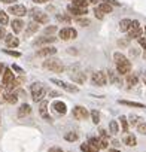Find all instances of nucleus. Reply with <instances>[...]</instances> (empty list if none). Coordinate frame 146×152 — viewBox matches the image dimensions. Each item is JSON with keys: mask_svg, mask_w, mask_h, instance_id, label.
Returning <instances> with one entry per match:
<instances>
[{"mask_svg": "<svg viewBox=\"0 0 146 152\" xmlns=\"http://www.w3.org/2000/svg\"><path fill=\"white\" fill-rule=\"evenodd\" d=\"M113 60H115V64H116V70H118V75H128L130 70H131V63L128 61V58L121 54V52H115L113 54Z\"/></svg>", "mask_w": 146, "mask_h": 152, "instance_id": "obj_1", "label": "nucleus"}, {"mask_svg": "<svg viewBox=\"0 0 146 152\" xmlns=\"http://www.w3.org/2000/svg\"><path fill=\"white\" fill-rule=\"evenodd\" d=\"M30 90H31V99H33L36 103H37V102H42L43 97H45V94L48 93L46 88L43 87V84H40V82H34Z\"/></svg>", "mask_w": 146, "mask_h": 152, "instance_id": "obj_2", "label": "nucleus"}, {"mask_svg": "<svg viewBox=\"0 0 146 152\" xmlns=\"http://www.w3.org/2000/svg\"><path fill=\"white\" fill-rule=\"evenodd\" d=\"M43 67L46 70H51V72H55V73L64 72V66L58 58H46V61H43Z\"/></svg>", "mask_w": 146, "mask_h": 152, "instance_id": "obj_3", "label": "nucleus"}, {"mask_svg": "<svg viewBox=\"0 0 146 152\" xmlns=\"http://www.w3.org/2000/svg\"><path fill=\"white\" fill-rule=\"evenodd\" d=\"M30 17H31L33 21L37 23V24H46V23L49 21L48 15H46L45 12L39 11V9H31V11H30Z\"/></svg>", "mask_w": 146, "mask_h": 152, "instance_id": "obj_4", "label": "nucleus"}, {"mask_svg": "<svg viewBox=\"0 0 146 152\" xmlns=\"http://www.w3.org/2000/svg\"><path fill=\"white\" fill-rule=\"evenodd\" d=\"M58 36H60L63 40H70V39H76L78 31H76L75 28H72V27H64V28L60 30Z\"/></svg>", "mask_w": 146, "mask_h": 152, "instance_id": "obj_5", "label": "nucleus"}, {"mask_svg": "<svg viewBox=\"0 0 146 152\" xmlns=\"http://www.w3.org/2000/svg\"><path fill=\"white\" fill-rule=\"evenodd\" d=\"M107 82V76L104 72H94L93 73V84L97 87H104Z\"/></svg>", "mask_w": 146, "mask_h": 152, "instance_id": "obj_6", "label": "nucleus"}, {"mask_svg": "<svg viewBox=\"0 0 146 152\" xmlns=\"http://www.w3.org/2000/svg\"><path fill=\"white\" fill-rule=\"evenodd\" d=\"M142 34H143V28L140 27L139 21H133V27L128 31V37L130 39H134V37L139 39V37H142Z\"/></svg>", "mask_w": 146, "mask_h": 152, "instance_id": "obj_7", "label": "nucleus"}, {"mask_svg": "<svg viewBox=\"0 0 146 152\" xmlns=\"http://www.w3.org/2000/svg\"><path fill=\"white\" fill-rule=\"evenodd\" d=\"M14 81H15V78H14L12 69H5V72H3V78H2V87L6 88V87H9Z\"/></svg>", "mask_w": 146, "mask_h": 152, "instance_id": "obj_8", "label": "nucleus"}, {"mask_svg": "<svg viewBox=\"0 0 146 152\" xmlns=\"http://www.w3.org/2000/svg\"><path fill=\"white\" fill-rule=\"evenodd\" d=\"M51 82L52 84H57V85H60L63 90H66V91H69V93H78L79 91V88L76 87V85H72V84H67V82H63V81H60V79H51Z\"/></svg>", "mask_w": 146, "mask_h": 152, "instance_id": "obj_9", "label": "nucleus"}, {"mask_svg": "<svg viewBox=\"0 0 146 152\" xmlns=\"http://www.w3.org/2000/svg\"><path fill=\"white\" fill-rule=\"evenodd\" d=\"M88 110L84 107V106H75L73 107V116L76 119H87L88 118Z\"/></svg>", "mask_w": 146, "mask_h": 152, "instance_id": "obj_10", "label": "nucleus"}, {"mask_svg": "<svg viewBox=\"0 0 146 152\" xmlns=\"http://www.w3.org/2000/svg\"><path fill=\"white\" fill-rule=\"evenodd\" d=\"M39 113H40V116H42L45 121H48V122H52V118H51V115L48 113V102H46V100H42V102H40Z\"/></svg>", "mask_w": 146, "mask_h": 152, "instance_id": "obj_11", "label": "nucleus"}, {"mask_svg": "<svg viewBox=\"0 0 146 152\" xmlns=\"http://www.w3.org/2000/svg\"><path fill=\"white\" fill-rule=\"evenodd\" d=\"M9 12L14 14V15H17V17H24L27 14V8L24 5H12L9 8Z\"/></svg>", "mask_w": 146, "mask_h": 152, "instance_id": "obj_12", "label": "nucleus"}, {"mask_svg": "<svg viewBox=\"0 0 146 152\" xmlns=\"http://www.w3.org/2000/svg\"><path fill=\"white\" fill-rule=\"evenodd\" d=\"M67 11H69V14L76 15V17H82V15L87 14V8H79V6H75V5H72V3L67 6Z\"/></svg>", "mask_w": 146, "mask_h": 152, "instance_id": "obj_13", "label": "nucleus"}, {"mask_svg": "<svg viewBox=\"0 0 146 152\" xmlns=\"http://www.w3.org/2000/svg\"><path fill=\"white\" fill-rule=\"evenodd\" d=\"M52 109H54L58 115H66V112H67L66 103H64V102H60V100H55V102L52 103Z\"/></svg>", "mask_w": 146, "mask_h": 152, "instance_id": "obj_14", "label": "nucleus"}, {"mask_svg": "<svg viewBox=\"0 0 146 152\" xmlns=\"http://www.w3.org/2000/svg\"><path fill=\"white\" fill-rule=\"evenodd\" d=\"M55 52H57V49H55L54 46H45V48L39 49L36 54H37V57H51V55H54Z\"/></svg>", "mask_w": 146, "mask_h": 152, "instance_id": "obj_15", "label": "nucleus"}, {"mask_svg": "<svg viewBox=\"0 0 146 152\" xmlns=\"http://www.w3.org/2000/svg\"><path fill=\"white\" fill-rule=\"evenodd\" d=\"M5 42H6V45H8L9 48H17V46L20 45V40H18V37H15L14 34H6V37H5Z\"/></svg>", "mask_w": 146, "mask_h": 152, "instance_id": "obj_16", "label": "nucleus"}, {"mask_svg": "<svg viewBox=\"0 0 146 152\" xmlns=\"http://www.w3.org/2000/svg\"><path fill=\"white\" fill-rule=\"evenodd\" d=\"M30 113H31V107H30V104L24 103V104H21V106H20V109H18V116H20V118L28 116Z\"/></svg>", "mask_w": 146, "mask_h": 152, "instance_id": "obj_17", "label": "nucleus"}, {"mask_svg": "<svg viewBox=\"0 0 146 152\" xmlns=\"http://www.w3.org/2000/svg\"><path fill=\"white\" fill-rule=\"evenodd\" d=\"M137 82H139V78H137L136 73H128V75H127V87H128V88L137 85Z\"/></svg>", "mask_w": 146, "mask_h": 152, "instance_id": "obj_18", "label": "nucleus"}, {"mask_svg": "<svg viewBox=\"0 0 146 152\" xmlns=\"http://www.w3.org/2000/svg\"><path fill=\"white\" fill-rule=\"evenodd\" d=\"M133 27V21L131 20H121L119 21V30L121 31H130V28Z\"/></svg>", "mask_w": 146, "mask_h": 152, "instance_id": "obj_19", "label": "nucleus"}, {"mask_svg": "<svg viewBox=\"0 0 146 152\" xmlns=\"http://www.w3.org/2000/svg\"><path fill=\"white\" fill-rule=\"evenodd\" d=\"M3 97H5V102L11 103V104H15L18 102V93H15V91L14 93H6Z\"/></svg>", "mask_w": 146, "mask_h": 152, "instance_id": "obj_20", "label": "nucleus"}, {"mask_svg": "<svg viewBox=\"0 0 146 152\" xmlns=\"http://www.w3.org/2000/svg\"><path fill=\"white\" fill-rule=\"evenodd\" d=\"M11 27H12L14 33H21V31H23V27H24V23H23L21 20H14V21L11 23Z\"/></svg>", "mask_w": 146, "mask_h": 152, "instance_id": "obj_21", "label": "nucleus"}, {"mask_svg": "<svg viewBox=\"0 0 146 152\" xmlns=\"http://www.w3.org/2000/svg\"><path fill=\"white\" fill-rule=\"evenodd\" d=\"M52 42H55V37H52V36H43V37H40V39H36L34 42H33V45H43V43H52Z\"/></svg>", "mask_w": 146, "mask_h": 152, "instance_id": "obj_22", "label": "nucleus"}, {"mask_svg": "<svg viewBox=\"0 0 146 152\" xmlns=\"http://www.w3.org/2000/svg\"><path fill=\"white\" fill-rule=\"evenodd\" d=\"M124 145H127V146H136V145H137V139H136V136H133V134H127V136L124 137Z\"/></svg>", "mask_w": 146, "mask_h": 152, "instance_id": "obj_23", "label": "nucleus"}, {"mask_svg": "<svg viewBox=\"0 0 146 152\" xmlns=\"http://www.w3.org/2000/svg\"><path fill=\"white\" fill-rule=\"evenodd\" d=\"M37 30H39V24L33 21V23L28 24V27H27V30H26V36H31V34L36 33Z\"/></svg>", "mask_w": 146, "mask_h": 152, "instance_id": "obj_24", "label": "nucleus"}, {"mask_svg": "<svg viewBox=\"0 0 146 152\" xmlns=\"http://www.w3.org/2000/svg\"><path fill=\"white\" fill-rule=\"evenodd\" d=\"M121 104H125V106H130V107H146L143 103H137V102H128V100H119Z\"/></svg>", "mask_w": 146, "mask_h": 152, "instance_id": "obj_25", "label": "nucleus"}, {"mask_svg": "<svg viewBox=\"0 0 146 152\" xmlns=\"http://www.w3.org/2000/svg\"><path fill=\"white\" fill-rule=\"evenodd\" d=\"M99 9H100L103 14H110V12H112V5H109V3H104V2H103V3H100V5H99Z\"/></svg>", "mask_w": 146, "mask_h": 152, "instance_id": "obj_26", "label": "nucleus"}, {"mask_svg": "<svg viewBox=\"0 0 146 152\" xmlns=\"http://www.w3.org/2000/svg\"><path fill=\"white\" fill-rule=\"evenodd\" d=\"M81 151L82 152H97L99 149L94 148V146H91L90 143H84V145H81Z\"/></svg>", "mask_w": 146, "mask_h": 152, "instance_id": "obj_27", "label": "nucleus"}, {"mask_svg": "<svg viewBox=\"0 0 146 152\" xmlns=\"http://www.w3.org/2000/svg\"><path fill=\"white\" fill-rule=\"evenodd\" d=\"M109 79L112 84H119L121 82V76H118L116 73H113L112 70H109Z\"/></svg>", "mask_w": 146, "mask_h": 152, "instance_id": "obj_28", "label": "nucleus"}, {"mask_svg": "<svg viewBox=\"0 0 146 152\" xmlns=\"http://www.w3.org/2000/svg\"><path fill=\"white\" fill-rule=\"evenodd\" d=\"M107 143H109L107 136H100V139H99V146H100V149H106V148H107Z\"/></svg>", "mask_w": 146, "mask_h": 152, "instance_id": "obj_29", "label": "nucleus"}, {"mask_svg": "<svg viewBox=\"0 0 146 152\" xmlns=\"http://www.w3.org/2000/svg\"><path fill=\"white\" fill-rule=\"evenodd\" d=\"M78 137H79V136H78L75 131H70V133H67V134L64 136V139H66L67 142H76Z\"/></svg>", "mask_w": 146, "mask_h": 152, "instance_id": "obj_30", "label": "nucleus"}, {"mask_svg": "<svg viewBox=\"0 0 146 152\" xmlns=\"http://www.w3.org/2000/svg\"><path fill=\"white\" fill-rule=\"evenodd\" d=\"M109 130H110L112 134H118V131H119V125H118V122H116V121H110V124H109Z\"/></svg>", "mask_w": 146, "mask_h": 152, "instance_id": "obj_31", "label": "nucleus"}, {"mask_svg": "<svg viewBox=\"0 0 146 152\" xmlns=\"http://www.w3.org/2000/svg\"><path fill=\"white\" fill-rule=\"evenodd\" d=\"M8 23H9L8 14H6L5 11H0V24H2V27H3V26H6Z\"/></svg>", "mask_w": 146, "mask_h": 152, "instance_id": "obj_32", "label": "nucleus"}, {"mask_svg": "<svg viewBox=\"0 0 146 152\" xmlns=\"http://www.w3.org/2000/svg\"><path fill=\"white\" fill-rule=\"evenodd\" d=\"M76 24L78 26H82V27H88L91 24V21L88 18H76Z\"/></svg>", "mask_w": 146, "mask_h": 152, "instance_id": "obj_33", "label": "nucleus"}, {"mask_svg": "<svg viewBox=\"0 0 146 152\" xmlns=\"http://www.w3.org/2000/svg\"><path fill=\"white\" fill-rule=\"evenodd\" d=\"M119 121H121L122 131H124V133H127V131H128V121H127V116H121V118H119Z\"/></svg>", "mask_w": 146, "mask_h": 152, "instance_id": "obj_34", "label": "nucleus"}, {"mask_svg": "<svg viewBox=\"0 0 146 152\" xmlns=\"http://www.w3.org/2000/svg\"><path fill=\"white\" fill-rule=\"evenodd\" d=\"M90 115H91V118H93V122H94V124H99V122H100V113H99L97 110H93Z\"/></svg>", "mask_w": 146, "mask_h": 152, "instance_id": "obj_35", "label": "nucleus"}, {"mask_svg": "<svg viewBox=\"0 0 146 152\" xmlns=\"http://www.w3.org/2000/svg\"><path fill=\"white\" fill-rule=\"evenodd\" d=\"M128 119H130V124H131V125H139L140 118H139L137 115H130V116H128Z\"/></svg>", "mask_w": 146, "mask_h": 152, "instance_id": "obj_36", "label": "nucleus"}, {"mask_svg": "<svg viewBox=\"0 0 146 152\" xmlns=\"http://www.w3.org/2000/svg\"><path fill=\"white\" fill-rule=\"evenodd\" d=\"M88 143H90L91 146H94V148H97V149H100V146H99V139H97V137H90V140H88Z\"/></svg>", "mask_w": 146, "mask_h": 152, "instance_id": "obj_37", "label": "nucleus"}, {"mask_svg": "<svg viewBox=\"0 0 146 152\" xmlns=\"http://www.w3.org/2000/svg\"><path fill=\"white\" fill-rule=\"evenodd\" d=\"M57 20L58 21H61V23H66V24H69L70 23V17H66V15H57Z\"/></svg>", "mask_w": 146, "mask_h": 152, "instance_id": "obj_38", "label": "nucleus"}, {"mask_svg": "<svg viewBox=\"0 0 146 152\" xmlns=\"http://www.w3.org/2000/svg\"><path fill=\"white\" fill-rule=\"evenodd\" d=\"M137 130H139V133H140V134H146V122L139 124V125H137Z\"/></svg>", "mask_w": 146, "mask_h": 152, "instance_id": "obj_39", "label": "nucleus"}, {"mask_svg": "<svg viewBox=\"0 0 146 152\" xmlns=\"http://www.w3.org/2000/svg\"><path fill=\"white\" fill-rule=\"evenodd\" d=\"M3 52L8 54V55H12V57H20L21 55L18 51H11V49H3Z\"/></svg>", "mask_w": 146, "mask_h": 152, "instance_id": "obj_40", "label": "nucleus"}, {"mask_svg": "<svg viewBox=\"0 0 146 152\" xmlns=\"http://www.w3.org/2000/svg\"><path fill=\"white\" fill-rule=\"evenodd\" d=\"M94 14H96V17H97L99 20H103V18H104V14H103L99 8H96V9H94Z\"/></svg>", "mask_w": 146, "mask_h": 152, "instance_id": "obj_41", "label": "nucleus"}, {"mask_svg": "<svg viewBox=\"0 0 146 152\" xmlns=\"http://www.w3.org/2000/svg\"><path fill=\"white\" fill-rule=\"evenodd\" d=\"M55 30H57L55 26H48V27L45 28V33H46V34H51V33H54Z\"/></svg>", "mask_w": 146, "mask_h": 152, "instance_id": "obj_42", "label": "nucleus"}, {"mask_svg": "<svg viewBox=\"0 0 146 152\" xmlns=\"http://www.w3.org/2000/svg\"><path fill=\"white\" fill-rule=\"evenodd\" d=\"M12 70H14V72H17V73H20V75H23V73H24V70H23L20 66H17V64H14V66H12Z\"/></svg>", "mask_w": 146, "mask_h": 152, "instance_id": "obj_43", "label": "nucleus"}, {"mask_svg": "<svg viewBox=\"0 0 146 152\" xmlns=\"http://www.w3.org/2000/svg\"><path fill=\"white\" fill-rule=\"evenodd\" d=\"M139 45H140L143 49H146V37H139Z\"/></svg>", "mask_w": 146, "mask_h": 152, "instance_id": "obj_44", "label": "nucleus"}, {"mask_svg": "<svg viewBox=\"0 0 146 152\" xmlns=\"http://www.w3.org/2000/svg\"><path fill=\"white\" fill-rule=\"evenodd\" d=\"M104 3H109V5H113V6H119V2H116V0H103Z\"/></svg>", "mask_w": 146, "mask_h": 152, "instance_id": "obj_45", "label": "nucleus"}, {"mask_svg": "<svg viewBox=\"0 0 146 152\" xmlns=\"http://www.w3.org/2000/svg\"><path fill=\"white\" fill-rule=\"evenodd\" d=\"M6 37V30L5 27H0V39H5Z\"/></svg>", "mask_w": 146, "mask_h": 152, "instance_id": "obj_46", "label": "nucleus"}, {"mask_svg": "<svg viewBox=\"0 0 146 152\" xmlns=\"http://www.w3.org/2000/svg\"><path fill=\"white\" fill-rule=\"evenodd\" d=\"M48 152H64L61 148H57V146H54V148H49V151Z\"/></svg>", "mask_w": 146, "mask_h": 152, "instance_id": "obj_47", "label": "nucleus"}, {"mask_svg": "<svg viewBox=\"0 0 146 152\" xmlns=\"http://www.w3.org/2000/svg\"><path fill=\"white\" fill-rule=\"evenodd\" d=\"M2 3H6V5H11V3H14V2H17V0H0Z\"/></svg>", "mask_w": 146, "mask_h": 152, "instance_id": "obj_48", "label": "nucleus"}, {"mask_svg": "<svg viewBox=\"0 0 146 152\" xmlns=\"http://www.w3.org/2000/svg\"><path fill=\"white\" fill-rule=\"evenodd\" d=\"M127 43H128V40H119V42H118L119 46H127Z\"/></svg>", "mask_w": 146, "mask_h": 152, "instance_id": "obj_49", "label": "nucleus"}, {"mask_svg": "<svg viewBox=\"0 0 146 152\" xmlns=\"http://www.w3.org/2000/svg\"><path fill=\"white\" fill-rule=\"evenodd\" d=\"M48 94H49V96H52V97H58V96H60V94H58L57 91H49Z\"/></svg>", "mask_w": 146, "mask_h": 152, "instance_id": "obj_50", "label": "nucleus"}, {"mask_svg": "<svg viewBox=\"0 0 146 152\" xmlns=\"http://www.w3.org/2000/svg\"><path fill=\"white\" fill-rule=\"evenodd\" d=\"M5 69H6V67H5V64H3V63H0V75H2V73L5 72Z\"/></svg>", "mask_w": 146, "mask_h": 152, "instance_id": "obj_51", "label": "nucleus"}, {"mask_svg": "<svg viewBox=\"0 0 146 152\" xmlns=\"http://www.w3.org/2000/svg\"><path fill=\"white\" fill-rule=\"evenodd\" d=\"M34 3H46V2H49V0H33Z\"/></svg>", "mask_w": 146, "mask_h": 152, "instance_id": "obj_52", "label": "nucleus"}, {"mask_svg": "<svg viewBox=\"0 0 146 152\" xmlns=\"http://www.w3.org/2000/svg\"><path fill=\"white\" fill-rule=\"evenodd\" d=\"M109 152H121V151H118V149H110Z\"/></svg>", "mask_w": 146, "mask_h": 152, "instance_id": "obj_53", "label": "nucleus"}, {"mask_svg": "<svg viewBox=\"0 0 146 152\" xmlns=\"http://www.w3.org/2000/svg\"><path fill=\"white\" fill-rule=\"evenodd\" d=\"M143 82H145V85H146V75H143Z\"/></svg>", "mask_w": 146, "mask_h": 152, "instance_id": "obj_54", "label": "nucleus"}, {"mask_svg": "<svg viewBox=\"0 0 146 152\" xmlns=\"http://www.w3.org/2000/svg\"><path fill=\"white\" fill-rule=\"evenodd\" d=\"M143 57H145V58H146V49H145V52H143Z\"/></svg>", "mask_w": 146, "mask_h": 152, "instance_id": "obj_55", "label": "nucleus"}, {"mask_svg": "<svg viewBox=\"0 0 146 152\" xmlns=\"http://www.w3.org/2000/svg\"><path fill=\"white\" fill-rule=\"evenodd\" d=\"M0 93H2V85H0Z\"/></svg>", "mask_w": 146, "mask_h": 152, "instance_id": "obj_56", "label": "nucleus"}, {"mask_svg": "<svg viewBox=\"0 0 146 152\" xmlns=\"http://www.w3.org/2000/svg\"><path fill=\"white\" fill-rule=\"evenodd\" d=\"M143 31H145V33H146V26H145V30H143Z\"/></svg>", "mask_w": 146, "mask_h": 152, "instance_id": "obj_57", "label": "nucleus"}]
</instances>
